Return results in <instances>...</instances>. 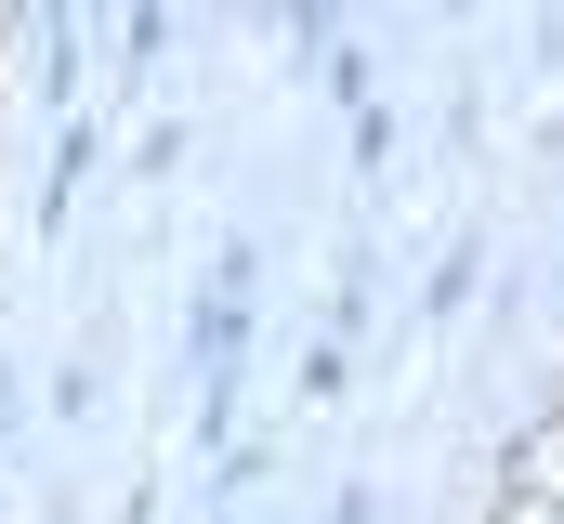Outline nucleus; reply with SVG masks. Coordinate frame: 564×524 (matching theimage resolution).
<instances>
[{"instance_id": "nucleus-4", "label": "nucleus", "mask_w": 564, "mask_h": 524, "mask_svg": "<svg viewBox=\"0 0 564 524\" xmlns=\"http://www.w3.org/2000/svg\"><path fill=\"white\" fill-rule=\"evenodd\" d=\"M289 40L315 53V40H341V0H289Z\"/></svg>"}, {"instance_id": "nucleus-1", "label": "nucleus", "mask_w": 564, "mask_h": 524, "mask_svg": "<svg viewBox=\"0 0 564 524\" xmlns=\"http://www.w3.org/2000/svg\"><path fill=\"white\" fill-rule=\"evenodd\" d=\"M93 157H106V119H79V106H66V131H53V171H40V237H66V210H79Z\"/></svg>"}, {"instance_id": "nucleus-3", "label": "nucleus", "mask_w": 564, "mask_h": 524, "mask_svg": "<svg viewBox=\"0 0 564 524\" xmlns=\"http://www.w3.org/2000/svg\"><path fill=\"white\" fill-rule=\"evenodd\" d=\"M341 381H355V368H341V341H315V354H302V406H341Z\"/></svg>"}, {"instance_id": "nucleus-2", "label": "nucleus", "mask_w": 564, "mask_h": 524, "mask_svg": "<svg viewBox=\"0 0 564 524\" xmlns=\"http://www.w3.org/2000/svg\"><path fill=\"white\" fill-rule=\"evenodd\" d=\"M184 157H197V131H184V119H158V131H144V157H132V184H171Z\"/></svg>"}]
</instances>
